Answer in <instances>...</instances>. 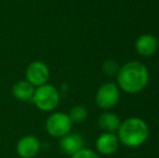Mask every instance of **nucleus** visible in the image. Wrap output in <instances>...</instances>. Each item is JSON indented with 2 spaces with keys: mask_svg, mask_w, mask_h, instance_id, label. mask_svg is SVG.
Segmentation results:
<instances>
[{
  "mask_svg": "<svg viewBox=\"0 0 159 158\" xmlns=\"http://www.w3.org/2000/svg\"><path fill=\"white\" fill-rule=\"evenodd\" d=\"M60 147L64 154L73 156L84 147V140L81 134L70 131L60 139Z\"/></svg>",
  "mask_w": 159,
  "mask_h": 158,
  "instance_id": "9",
  "label": "nucleus"
},
{
  "mask_svg": "<svg viewBox=\"0 0 159 158\" xmlns=\"http://www.w3.org/2000/svg\"><path fill=\"white\" fill-rule=\"evenodd\" d=\"M70 158H101V157L94 151L90 150V148L84 147L79 152H77L73 156H70Z\"/></svg>",
  "mask_w": 159,
  "mask_h": 158,
  "instance_id": "15",
  "label": "nucleus"
},
{
  "mask_svg": "<svg viewBox=\"0 0 159 158\" xmlns=\"http://www.w3.org/2000/svg\"><path fill=\"white\" fill-rule=\"evenodd\" d=\"M119 64L117 63V61L115 60H106L104 61V63L102 64V70L103 73H104L106 76L109 77H114V76H117L118 72H119Z\"/></svg>",
  "mask_w": 159,
  "mask_h": 158,
  "instance_id": "14",
  "label": "nucleus"
},
{
  "mask_svg": "<svg viewBox=\"0 0 159 158\" xmlns=\"http://www.w3.org/2000/svg\"><path fill=\"white\" fill-rule=\"evenodd\" d=\"M73 121L68 114L63 112L52 113L46 121V130L49 135L61 139L65 134L69 133L73 129Z\"/></svg>",
  "mask_w": 159,
  "mask_h": 158,
  "instance_id": "4",
  "label": "nucleus"
},
{
  "mask_svg": "<svg viewBox=\"0 0 159 158\" xmlns=\"http://www.w3.org/2000/svg\"><path fill=\"white\" fill-rule=\"evenodd\" d=\"M149 81V72L145 64L139 61H129L120 66L116 76V84L120 91L135 94L143 91Z\"/></svg>",
  "mask_w": 159,
  "mask_h": 158,
  "instance_id": "1",
  "label": "nucleus"
},
{
  "mask_svg": "<svg viewBox=\"0 0 159 158\" xmlns=\"http://www.w3.org/2000/svg\"><path fill=\"white\" fill-rule=\"evenodd\" d=\"M134 49L136 53L143 57L153 56L158 50V41L154 35L143 34L135 40Z\"/></svg>",
  "mask_w": 159,
  "mask_h": 158,
  "instance_id": "10",
  "label": "nucleus"
},
{
  "mask_svg": "<svg viewBox=\"0 0 159 158\" xmlns=\"http://www.w3.org/2000/svg\"><path fill=\"white\" fill-rule=\"evenodd\" d=\"M35 89V87L26 79L20 80L12 87V94L19 101H32Z\"/></svg>",
  "mask_w": 159,
  "mask_h": 158,
  "instance_id": "11",
  "label": "nucleus"
},
{
  "mask_svg": "<svg viewBox=\"0 0 159 158\" xmlns=\"http://www.w3.org/2000/svg\"><path fill=\"white\" fill-rule=\"evenodd\" d=\"M88 110L84 105H76L70 108L68 116L73 124H81L88 118Z\"/></svg>",
  "mask_w": 159,
  "mask_h": 158,
  "instance_id": "13",
  "label": "nucleus"
},
{
  "mask_svg": "<svg viewBox=\"0 0 159 158\" xmlns=\"http://www.w3.org/2000/svg\"><path fill=\"white\" fill-rule=\"evenodd\" d=\"M98 127L104 132H113L116 133L121 124V119L117 114L111 112H105L100 115L98 119Z\"/></svg>",
  "mask_w": 159,
  "mask_h": 158,
  "instance_id": "12",
  "label": "nucleus"
},
{
  "mask_svg": "<svg viewBox=\"0 0 159 158\" xmlns=\"http://www.w3.org/2000/svg\"><path fill=\"white\" fill-rule=\"evenodd\" d=\"M32 101L39 111L50 113L59 106L61 97L57 87L50 84H46L35 89Z\"/></svg>",
  "mask_w": 159,
  "mask_h": 158,
  "instance_id": "3",
  "label": "nucleus"
},
{
  "mask_svg": "<svg viewBox=\"0 0 159 158\" xmlns=\"http://www.w3.org/2000/svg\"><path fill=\"white\" fill-rule=\"evenodd\" d=\"M41 150V143L37 137L24 135L16 143V154L21 158H35Z\"/></svg>",
  "mask_w": 159,
  "mask_h": 158,
  "instance_id": "7",
  "label": "nucleus"
},
{
  "mask_svg": "<svg viewBox=\"0 0 159 158\" xmlns=\"http://www.w3.org/2000/svg\"><path fill=\"white\" fill-rule=\"evenodd\" d=\"M116 134L120 144L130 148H135L147 141L149 137V127L144 119L129 117L121 120Z\"/></svg>",
  "mask_w": 159,
  "mask_h": 158,
  "instance_id": "2",
  "label": "nucleus"
},
{
  "mask_svg": "<svg viewBox=\"0 0 159 158\" xmlns=\"http://www.w3.org/2000/svg\"><path fill=\"white\" fill-rule=\"evenodd\" d=\"M157 41H158V48H159V38H157Z\"/></svg>",
  "mask_w": 159,
  "mask_h": 158,
  "instance_id": "16",
  "label": "nucleus"
},
{
  "mask_svg": "<svg viewBox=\"0 0 159 158\" xmlns=\"http://www.w3.org/2000/svg\"><path fill=\"white\" fill-rule=\"evenodd\" d=\"M50 78L49 66L42 61H34L26 67L25 79L33 84L35 88L48 84Z\"/></svg>",
  "mask_w": 159,
  "mask_h": 158,
  "instance_id": "6",
  "label": "nucleus"
},
{
  "mask_svg": "<svg viewBox=\"0 0 159 158\" xmlns=\"http://www.w3.org/2000/svg\"><path fill=\"white\" fill-rule=\"evenodd\" d=\"M120 100V89L115 82H106L98 88L95 94V104L101 110L115 107Z\"/></svg>",
  "mask_w": 159,
  "mask_h": 158,
  "instance_id": "5",
  "label": "nucleus"
},
{
  "mask_svg": "<svg viewBox=\"0 0 159 158\" xmlns=\"http://www.w3.org/2000/svg\"><path fill=\"white\" fill-rule=\"evenodd\" d=\"M119 140L116 133L102 132L95 141V148L98 154L103 156H111L119 148Z\"/></svg>",
  "mask_w": 159,
  "mask_h": 158,
  "instance_id": "8",
  "label": "nucleus"
}]
</instances>
